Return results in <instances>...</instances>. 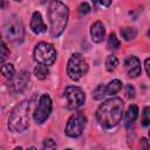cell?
<instances>
[{
  "mask_svg": "<svg viewBox=\"0 0 150 150\" xmlns=\"http://www.w3.org/2000/svg\"><path fill=\"white\" fill-rule=\"evenodd\" d=\"M123 101L120 97L105 100L96 110V121L104 129L115 128L122 120Z\"/></svg>",
  "mask_w": 150,
  "mask_h": 150,
  "instance_id": "cell-1",
  "label": "cell"
},
{
  "mask_svg": "<svg viewBox=\"0 0 150 150\" xmlns=\"http://www.w3.org/2000/svg\"><path fill=\"white\" fill-rule=\"evenodd\" d=\"M69 18L68 7L60 0H52L48 5V19H49V34L52 38H59L67 23Z\"/></svg>",
  "mask_w": 150,
  "mask_h": 150,
  "instance_id": "cell-2",
  "label": "cell"
},
{
  "mask_svg": "<svg viewBox=\"0 0 150 150\" xmlns=\"http://www.w3.org/2000/svg\"><path fill=\"white\" fill-rule=\"evenodd\" d=\"M29 101L23 100L18 103L9 114L7 128L12 132H23L29 124Z\"/></svg>",
  "mask_w": 150,
  "mask_h": 150,
  "instance_id": "cell-3",
  "label": "cell"
},
{
  "mask_svg": "<svg viewBox=\"0 0 150 150\" xmlns=\"http://www.w3.org/2000/svg\"><path fill=\"white\" fill-rule=\"evenodd\" d=\"M88 71V63L80 53H74L67 63V74L70 80L79 81Z\"/></svg>",
  "mask_w": 150,
  "mask_h": 150,
  "instance_id": "cell-4",
  "label": "cell"
},
{
  "mask_svg": "<svg viewBox=\"0 0 150 150\" xmlns=\"http://www.w3.org/2000/svg\"><path fill=\"white\" fill-rule=\"evenodd\" d=\"M34 60L38 63L45 64V66H52L56 61V50L53 45L48 42H39L33 52Z\"/></svg>",
  "mask_w": 150,
  "mask_h": 150,
  "instance_id": "cell-5",
  "label": "cell"
},
{
  "mask_svg": "<svg viewBox=\"0 0 150 150\" xmlns=\"http://www.w3.org/2000/svg\"><path fill=\"white\" fill-rule=\"evenodd\" d=\"M4 36L6 38L7 41L12 43L22 42L25 36V29L22 22L16 18L9 19L4 26Z\"/></svg>",
  "mask_w": 150,
  "mask_h": 150,
  "instance_id": "cell-6",
  "label": "cell"
},
{
  "mask_svg": "<svg viewBox=\"0 0 150 150\" xmlns=\"http://www.w3.org/2000/svg\"><path fill=\"white\" fill-rule=\"evenodd\" d=\"M86 123H87V117L81 111L75 112L68 118L66 128H64V134L68 137L76 138L83 132Z\"/></svg>",
  "mask_w": 150,
  "mask_h": 150,
  "instance_id": "cell-7",
  "label": "cell"
},
{
  "mask_svg": "<svg viewBox=\"0 0 150 150\" xmlns=\"http://www.w3.org/2000/svg\"><path fill=\"white\" fill-rule=\"evenodd\" d=\"M53 109V103H52V98L48 94H43L41 95V97L39 98V103L33 112V118L38 124H42L43 122L47 121V118L49 117L50 112Z\"/></svg>",
  "mask_w": 150,
  "mask_h": 150,
  "instance_id": "cell-8",
  "label": "cell"
},
{
  "mask_svg": "<svg viewBox=\"0 0 150 150\" xmlns=\"http://www.w3.org/2000/svg\"><path fill=\"white\" fill-rule=\"evenodd\" d=\"M64 97L67 100V105L69 109H77L82 107L86 102V94L80 87L69 86L64 90Z\"/></svg>",
  "mask_w": 150,
  "mask_h": 150,
  "instance_id": "cell-9",
  "label": "cell"
},
{
  "mask_svg": "<svg viewBox=\"0 0 150 150\" xmlns=\"http://www.w3.org/2000/svg\"><path fill=\"white\" fill-rule=\"evenodd\" d=\"M28 83H29V73L26 70H22L9 80L8 89L13 94H20L28 87Z\"/></svg>",
  "mask_w": 150,
  "mask_h": 150,
  "instance_id": "cell-10",
  "label": "cell"
},
{
  "mask_svg": "<svg viewBox=\"0 0 150 150\" xmlns=\"http://www.w3.org/2000/svg\"><path fill=\"white\" fill-rule=\"evenodd\" d=\"M124 69L129 77H137L141 75L142 68H141V61L138 57L134 55H129L124 60Z\"/></svg>",
  "mask_w": 150,
  "mask_h": 150,
  "instance_id": "cell-11",
  "label": "cell"
},
{
  "mask_svg": "<svg viewBox=\"0 0 150 150\" xmlns=\"http://www.w3.org/2000/svg\"><path fill=\"white\" fill-rule=\"evenodd\" d=\"M29 27H30L32 32L34 34H36V35L38 34H41V33H45L47 30V26L45 25L43 19H42V15L40 14V12H34L32 14Z\"/></svg>",
  "mask_w": 150,
  "mask_h": 150,
  "instance_id": "cell-12",
  "label": "cell"
},
{
  "mask_svg": "<svg viewBox=\"0 0 150 150\" xmlns=\"http://www.w3.org/2000/svg\"><path fill=\"white\" fill-rule=\"evenodd\" d=\"M90 36L91 40L96 43H100L105 38V28L101 21H95L90 26Z\"/></svg>",
  "mask_w": 150,
  "mask_h": 150,
  "instance_id": "cell-13",
  "label": "cell"
},
{
  "mask_svg": "<svg viewBox=\"0 0 150 150\" xmlns=\"http://www.w3.org/2000/svg\"><path fill=\"white\" fill-rule=\"evenodd\" d=\"M138 117V107L136 104H131L129 105L127 112H125V116H124V122H125V125L127 127H131L134 125L135 121L137 120Z\"/></svg>",
  "mask_w": 150,
  "mask_h": 150,
  "instance_id": "cell-14",
  "label": "cell"
},
{
  "mask_svg": "<svg viewBox=\"0 0 150 150\" xmlns=\"http://www.w3.org/2000/svg\"><path fill=\"white\" fill-rule=\"evenodd\" d=\"M122 89V82L117 79L110 81L107 86H105V94L107 95H115L117 94L120 90Z\"/></svg>",
  "mask_w": 150,
  "mask_h": 150,
  "instance_id": "cell-15",
  "label": "cell"
},
{
  "mask_svg": "<svg viewBox=\"0 0 150 150\" xmlns=\"http://www.w3.org/2000/svg\"><path fill=\"white\" fill-rule=\"evenodd\" d=\"M33 73H34V75H35L36 79H39V80H45V79L49 75V69H48L47 66L41 64V63H38V64L34 67Z\"/></svg>",
  "mask_w": 150,
  "mask_h": 150,
  "instance_id": "cell-16",
  "label": "cell"
},
{
  "mask_svg": "<svg viewBox=\"0 0 150 150\" xmlns=\"http://www.w3.org/2000/svg\"><path fill=\"white\" fill-rule=\"evenodd\" d=\"M0 73L5 79L11 80L15 75V68H14V66L12 63H4L0 67Z\"/></svg>",
  "mask_w": 150,
  "mask_h": 150,
  "instance_id": "cell-17",
  "label": "cell"
},
{
  "mask_svg": "<svg viewBox=\"0 0 150 150\" xmlns=\"http://www.w3.org/2000/svg\"><path fill=\"white\" fill-rule=\"evenodd\" d=\"M121 36L125 41L134 40L137 36V30L134 27H123V28H121Z\"/></svg>",
  "mask_w": 150,
  "mask_h": 150,
  "instance_id": "cell-18",
  "label": "cell"
},
{
  "mask_svg": "<svg viewBox=\"0 0 150 150\" xmlns=\"http://www.w3.org/2000/svg\"><path fill=\"white\" fill-rule=\"evenodd\" d=\"M117 66H118V59L114 54L108 55L105 59V69L108 71H112L117 68Z\"/></svg>",
  "mask_w": 150,
  "mask_h": 150,
  "instance_id": "cell-19",
  "label": "cell"
},
{
  "mask_svg": "<svg viewBox=\"0 0 150 150\" xmlns=\"http://www.w3.org/2000/svg\"><path fill=\"white\" fill-rule=\"evenodd\" d=\"M120 45H121V42H120V40L117 39L116 34H114V33L109 34V36H108V42H107L108 49H110V50H116V49L120 47Z\"/></svg>",
  "mask_w": 150,
  "mask_h": 150,
  "instance_id": "cell-20",
  "label": "cell"
},
{
  "mask_svg": "<svg viewBox=\"0 0 150 150\" xmlns=\"http://www.w3.org/2000/svg\"><path fill=\"white\" fill-rule=\"evenodd\" d=\"M9 55V49L7 47V45L4 42L2 36L0 34V63H2Z\"/></svg>",
  "mask_w": 150,
  "mask_h": 150,
  "instance_id": "cell-21",
  "label": "cell"
},
{
  "mask_svg": "<svg viewBox=\"0 0 150 150\" xmlns=\"http://www.w3.org/2000/svg\"><path fill=\"white\" fill-rule=\"evenodd\" d=\"M107 94H105V86L104 84H98L95 89H94V91H93V97L95 98V100H102L104 96H105Z\"/></svg>",
  "mask_w": 150,
  "mask_h": 150,
  "instance_id": "cell-22",
  "label": "cell"
},
{
  "mask_svg": "<svg viewBox=\"0 0 150 150\" xmlns=\"http://www.w3.org/2000/svg\"><path fill=\"white\" fill-rule=\"evenodd\" d=\"M150 124V109L149 107H145L143 110V116H142V125L148 127Z\"/></svg>",
  "mask_w": 150,
  "mask_h": 150,
  "instance_id": "cell-23",
  "label": "cell"
},
{
  "mask_svg": "<svg viewBox=\"0 0 150 150\" xmlns=\"http://www.w3.org/2000/svg\"><path fill=\"white\" fill-rule=\"evenodd\" d=\"M135 94H136V91H135L134 86L127 84V86H125V96H127L128 98H134V97H135Z\"/></svg>",
  "mask_w": 150,
  "mask_h": 150,
  "instance_id": "cell-24",
  "label": "cell"
},
{
  "mask_svg": "<svg viewBox=\"0 0 150 150\" xmlns=\"http://www.w3.org/2000/svg\"><path fill=\"white\" fill-rule=\"evenodd\" d=\"M42 148H43V149H56V143L54 142V139L47 138V139H45Z\"/></svg>",
  "mask_w": 150,
  "mask_h": 150,
  "instance_id": "cell-25",
  "label": "cell"
},
{
  "mask_svg": "<svg viewBox=\"0 0 150 150\" xmlns=\"http://www.w3.org/2000/svg\"><path fill=\"white\" fill-rule=\"evenodd\" d=\"M79 12H80V14L86 15V14H88V13L90 12V6H89L87 2H82V4L79 6Z\"/></svg>",
  "mask_w": 150,
  "mask_h": 150,
  "instance_id": "cell-26",
  "label": "cell"
},
{
  "mask_svg": "<svg viewBox=\"0 0 150 150\" xmlns=\"http://www.w3.org/2000/svg\"><path fill=\"white\" fill-rule=\"evenodd\" d=\"M93 1H96L97 4H100V5L103 6V7H108V6H110V4H111V0H93Z\"/></svg>",
  "mask_w": 150,
  "mask_h": 150,
  "instance_id": "cell-27",
  "label": "cell"
},
{
  "mask_svg": "<svg viewBox=\"0 0 150 150\" xmlns=\"http://www.w3.org/2000/svg\"><path fill=\"white\" fill-rule=\"evenodd\" d=\"M149 62H150V59L146 57L145 61H144V67H145V73L148 76H150V71H149Z\"/></svg>",
  "mask_w": 150,
  "mask_h": 150,
  "instance_id": "cell-28",
  "label": "cell"
},
{
  "mask_svg": "<svg viewBox=\"0 0 150 150\" xmlns=\"http://www.w3.org/2000/svg\"><path fill=\"white\" fill-rule=\"evenodd\" d=\"M141 143H142V145H143V148H144V149H148V148H149L146 138H142V139H141Z\"/></svg>",
  "mask_w": 150,
  "mask_h": 150,
  "instance_id": "cell-29",
  "label": "cell"
},
{
  "mask_svg": "<svg viewBox=\"0 0 150 150\" xmlns=\"http://www.w3.org/2000/svg\"><path fill=\"white\" fill-rule=\"evenodd\" d=\"M14 1H22V0H14Z\"/></svg>",
  "mask_w": 150,
  "mask_h": 150,
  "instance_id": "cell-30",
  "label": "cell"
}]
</instances>
